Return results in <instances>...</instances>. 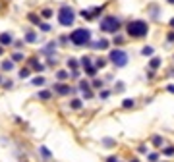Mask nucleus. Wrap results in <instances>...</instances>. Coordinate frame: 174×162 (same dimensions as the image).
Wrapping results in <instances>:
<instances>
[{"label":"nucleus","instance_id":"obj_1","mask_svg":"<svg viewBox=\"0 0 174 162\" xmlns=\"http://www.w3.org/2000/svg\"><path fill=\"white\" fill-rule=\"evenodd\" d=\"M89 39H91V31H89V29H76V31H72V35H70V41L74 43L76 47L87 45Z\"/></svg>","mask_w":174,"mask_h":162},{"label":"nucleus","instance_id":"obj_2","mask_svg":"<svg viewBox=\"0 0 174 162\" xmlns=\"http://www.w3.org/2000/svg\"><path fill=\"white\" fill-rule=\"evenodd\" d=\"M128 35L130 37H145L147 35V23H145V21H139V19L130 21L128 23Z\"/></svg>","mask_w":174,"mask_h":162},{"label":"nucleus","instance_id":"obj_3","mask_svg":"<svg viewBox=\"0 0 174 162\" xmlns=\"http://www.w3.org/2000/svg\"><path fill=\"white\" fill-rule=\"evenodd\" d=\"M101 29H103L105 33H116L120 29V21L114 16H108V18H105L103 21H101Z\"/></svg>","mask_w":174,"mask_h":162},{"label":"nucleus","instance_id":"obj_4","mask_svg":"<svg viewBox=\"0 0 174 162\" xmlns=\"http://www.w3.org/2000/svg\"><path fill=\"white\" fill-rule=\"evenodd\" d=\"M74 18H76V14H74L72 8H62L58 12V21H60L62 25H66V27L74 23Z\"/></svg>","mask_w":174,"mask_h":162},{"label":"nucleus","instance_id":"obj_5","mask_svg":"<svg viewBox=\"0 0 174 162\" xmlns=\"http://www.w3.org/2000/svg\"><path fill=\"white\" fill-rule=\"evenodd\" d=\"M108 58H110V62H112V64L120 66V68H122V66H126V64H128V54L124 52V50H112V52H110V56H108Z\"/></svg>","mask_w":174,"mask_h":162},{"label":"nucleus","instance_id":"obj_6","mask_svg":"<svg viewBox=\"0 0 174 162\" xmlns=\"http://www.w3.org/2000/svg\"><path fill=\"white\" fill-rule=\"evenodd\" d=\"M99 14H101V8H91V10H83L81 16H83L85 19H93L95 16H99Z\"/></svg>","mask_w":174,"mask_h":162},{"label":"nucleus","instance_id":"obj_7","mask_svg":"<svg viewBox=\"0 0 174 162\" xmlns=\"http://www.w3.org/2000/svg\"><path fill=\"white\" fill-rule=\"evenodd\" d=\"M0 45H12V35L2 33L0 35Z\"/></svg>","mask_w":174,"mask_h":162},{"label":"nucleus","instance_id":"obj_8","mask_svg":"<svg viewBox=\"0 0 174 162\" xmlns=\"http://www.w3.org/2000/svg\"><path fill=\"white\" fill-rule=\"evenodd\" d=\"M54 89H56V93H60V95H68V93L72 91V89H70L68 85H56Z\"/></svg>","mask_w":174,"mask_h":162},{"label":"nucleus","instance_id":"obj_9","mask_svg":"<svg viewBox=\"0 0 174 162\" xmlns=\"http://www.w3.org/2000/svg\"><path fill=\"white\" fill-rule=\"evenodd\" d=\"M95 48H101V50H103V48H108V41H105V39L99 41L97 45H95Z\"/></svg>","mask_w":174,"mask_h":162},{"label":"nucleus","instance_id":"obj_10","mask_svg":"<svg viewBox=\"0 0 174 162\" xmlns=\"http://www.w3.org/2000/svg\"><path fill=\"white\" fill-rule=\"evenodd\" d=\"M39 99H43V100L50 99V93H48V91H41V93H39Z\"/></svg>","mask_w":174,"mask_h":162},{"label":"nucleus","instance_id":"obj_11","mask_svg":"<svg viewBox=\"0 0 174 162\" xmlns=\"http://www.w3.org/2000/svg\"><path fill=\"white\" fill-rule=\"evenodd\" d=\"M159 66H161V60H159V58H153V60H151V68H159Z\"/></svg>","mask_w":174,"mask_h":162},{"label":"nucleus","instance_id":"obj_12","mask_svg":"<svg viewBox=\"0 0 174 162\" xmlns=\"http://www.w3.org/2000/svg\"><path fill=\"white\" fill-rule=\"evenodd\" d=\"M12 68H14V64H12V62H8V60L2 62V70H12Z\"/></svg>","mask_w":174,"mask_h":162},{"label":"nucleus","instance_id":"obj_13","mask_svg":"<svg viewBox=\"0 0 174 162\" xmlns=\"http://www.w3.org/2000/svg\"><path fill=\"white\" fill-rule=\"evenodd\" d=\"M141 54H145V56H149V54H153V48H151V47H145V48L141 50Z\"/></svg>","mask_w":174,"mask_h":162},{"label":"nucleus","instance_id":"obj_14","mask_svg":"<svg viewBox=\"0 0 174 162\" xmlns=\"http://www.w3.org/2000/svg\"><path fill=\"white\" fill-rule=\"evenodd\" d=\"M25 39H27L29 43H35V33H31V31H29V33L25 35Z\"/></svg>","mask_w":174,"mask_h":162},{"label":"nucleus","instance_id":"obj_15","mask_svg":"<svg viewBox=\"0 0 174 162\" xmlns=\"http://www.w3.org/2000/svg\"><path fill=\"white\" fill-rule=\"evenodd\" d=\"M132 106H134V100L132 99H126L124 100V108H132Z\"/></svg>","mask_w":174,"mask_h":162},{"label":"nucleus","instance_id":"obj_16","mask_svg":"<svg viewBox=\"0 0 174 162\" xmlns=\"http://www.w3.org/2000/svg\"><path fill=\"white\" fill-rule=\"evenodd\" d=\"M163 152L166 154V156H172V154H174V147H168V149H164Z\"/></svg>","mask_w":174,"mask_h":162},{"label":"nucleus","instance_id":"obj_17","mask_svg":"<svg viewBox=\"0 0 174 162\" xmlns=\"http://www.w3.org/2000/svg\"><path fill=\"white\" fill-rule=\"evenodd\" d=\"M56 77H58V79H66V77H68V71H58Z\"/></svg>","mask_w":174,"mask_h":162},{"label":"nucleus","instance_id":"obj_18","mask_svg":"<svg viewBox=\"0 0 174 162\" xmlns=\"http://www.w3.org/2000/svg\"><path fill=\"white\" fill-rule=\"evenodd\" d=\"M43 83H45V79H43V77H35L33 79V85H43Z\"/></svg>","mask_w":174,"mask_h":162},{"label":"nucleus","instance_id":"obj_19","mask_svg":"<svg viewBox=\"0 0 174 162\" xmlns=\"http://www.w3.org/2000/svg\"><path fill=\"white\" fill-rule=\"evenodd\" d=\"M81 64H83V68H89V66H91V60H89V58H83V60H81Z\"/></svg>","mask_w":174,"mask_h":162},{"label":"nucleus","instance_id":"obj_20","mask_svg":"<svg viewBox=\"0 0 174 162\" xmlns=\"http://www.w3.org/2000/svg\"><path fill=\"white\" fill-rule=\"evenodd\" d=\"M19 77H21V79L29 77V70H21V71H19Z\"/></svg>","mask_w":174,"mask_h":162},{"label":"nucleus","instance_id":"obj_21","mask_svg":"<svg viewBox=\"0 0 174 162\" xmlns=\"http://www.w3.org/2000/svg\"><path fill=\"white\" fill-rule=\"evenodd\" d=\"M95 73H97V70L93 68V66H89V68H87V75H95Z\"/></svg>","mask_w":174,"mask_h":162},{"label":"nucleus","instance_id":"obj_22","mask_svg":"<svg viewBox=\"0 0 174 162\" xmlns=\"http://www.w3.org/2000/svg\"><path fill=\"white\" fill-rule=\"evenodd\" d=\"M79 106H81V102H79L77 99H74V100H72V108H79Z\"/></svg>","mask_w":174,"mask_h":162},{"label":"nucleus","instance_id":"obj_23","mask_svg":"<svg viewBox=\"0 0 174 162\" xmlns=\"http://www.w3.org/2000/svg\"><path fill=\"white\" fill-rule=\"evenodd\" d=\"M68 66H70V68H74V70H76V68H77V62H76V60H68Z\"/></svg>","mask_w":174,"mask_h":162},{"label":"nucleus","instance_id":"obj_24","mask_svg":"<svg viewBox=\"0 0 174 162\" xmlns=\"http://www.w3.org/2000/svg\"><path fill=\"white\" fill-rule=\"evenodd\" d=\"M50 16H52V12H50V10H43V18H50Z\"/></svg>","mask_w":174,"mask_h":162},{"label":"nucleus","instance_id":"obj_25","mask_svg":"<svg viewBox=\"0 0 174 162\" xmlns=\"http://www.w3.org/2000/svg\"><path fill=\"white\" fill-rule=\"evenodd\" d=\"M14 60H16V62H19V60H23V56H21L19 52H16V54H14Z\"/></svg>","mask_w":174,"mask_h":162},{"label":"nucleus","instance_id":"obj_26","mask_svg":"<svg viewBox=\"0 0 174 162\" xmlns=\"http://www.w3.org/2000/svg\"><path fill=\"white\" fill-rule=\"evenodd\" d=\"M41 29H43V31H50V25H48V23H43Z\"/></svg>","mask_w":174,"mask_h":162},{"label":"nucleus","instance_id":"obj_27","mask_svg":"<svg viewBox=\"0 0 174 162\" xmlns=\"http://www.w3.org/2000/svg\"><path fill=\"white\" fill-rule=\"evenodd\" d=\"M114 43H116V45H122V43H124V39H122V37H116Z\"/></svg>","mask_w":174,"mask_h":162},{"label":"nucleus","instance_id":"obj_28","mask_svg":"<svg viewBox=\"0 0 174 162\" xmlns=\"http://www.w3.org/2000/svg\"><path fill=\"white\" fill-rule=\"evenodd\" d=\"M29 19H31V21H35V23H39V18H37V16H33V14L29 16Z\"/></svg>","mask_w":174,"mask_h":162},{"label":"nucleus","instance_id":"obj_29","mask_svg":"<svg viewBox=\"0 0 174 162\" xmlns=\"http://www.w3.org/2000/svg\"><path fill=\"white\" fill-rule=\"evenodd\" d=\"M168 41H174V33H170V35H168Z\"/></svg>","mask_w":174,"mask_h":162},{"label":"nucleus","instance_id":"obj_30","mask_svg":"<svg viewBox=\"0 0 174 162\" xmlns=\"http://www.w3.org/2000/svg\"><path fill=\"white\" fill-rule=\"evenodd\" d=\"M168 91H170V93H174V85H170V87H168Z\"/></svg>","mask_w":174,"mask_h":162},{"label":"nucleus","instance_id":"obj_31","mask_svg":"<svg viewBox=\"0 0 174 162\" xmlns=\"http://www.w3.org/2000/svg\"><path fill=\"white\" fill-rule=\"evenodd\" d=\"M170 25H172V27H174V19H172V21H170Z\"/></svg>","mask_w":174,"mask_h":162},{"label":"nucleus","instance_id":"obj_32","mask_svg":"<svg viewBox=\"0 0 174 162\" xmlns=\"http://www.w3.org/2000/svg\"><path fill=\"white\" fill-rule=\"evenodd\" d=\"M168 2H170V4H174V0H168Z\"/></svg>","mask_w":174,"mask_h":162},{"label":"nucleus","instance_id":"obj_33","mask_svg":"<svg viewBox=\"0 0 174 162\" xmlns=\"http://www.w3.org/2000/svg\"><path fill=\"white\" fill-rule=\"evenodd\" d=\"M132 162H139V160H132Z\"/></svg>","mask_w":174,"mask_h":162},{"label":"nucleus","instance_id":"obj_34","mask_svg":"<svg viewBox=\"0 0 174 162\" xmlns=\"http://www.w3.org/2000/svg\"><path fill=\"white\" fill-rule=\"evenodd\" d=\"M0 54H2V48H0Z\"/></svg>","mask_w":174,"mask_h":162}]
</instances>
